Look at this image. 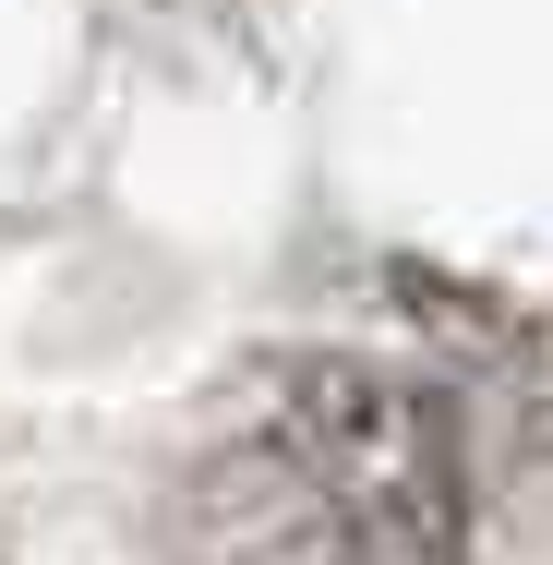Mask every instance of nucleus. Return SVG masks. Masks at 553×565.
I'll use <instances>...</instances> for the list:
<instances>
[{
    "label": "nucleus",
    "mask_w": 553,
    "mask_h": 565,
    "mask_svg": "<svg viewBox=\"0 0 553 565\" xmlns=\"http://www.w3.org/2000/svg\"><path fill=\"white\" fill-rule=\"evenodd\" d=\"M193 505L205 565H457L445 422L361 361L277 373L193 469Z\"/></svg>",
    "instance_id": "nucleus-1"
}]
</instances>
